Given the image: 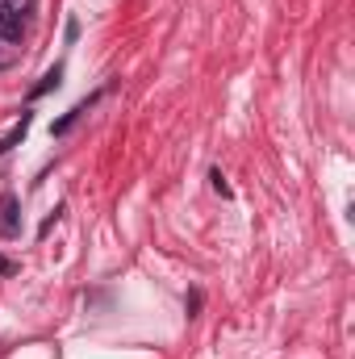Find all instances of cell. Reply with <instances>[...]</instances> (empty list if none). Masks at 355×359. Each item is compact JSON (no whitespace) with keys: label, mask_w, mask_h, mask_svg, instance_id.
I'll use <instances>...</instances> for the list:
<instances>
[{"label":"cell","mask_w":355,"mask_h":359,"mask_svg":"<svg viewBox=\"0 0 355 359\" xmlns=\"http://www.w3.org/2000/svg\"><path fill=\"white\" fill-rule=\"evenodd\" d=\"M213 188H217V192H222V196H230V184H226V176H222V172H213Z\"/></svg>","instance_id":"3"},{"label":"cell","mask_w":355,"mask_h":359,"mask_svg":"<svg viewBox=\"0 0 355 359\" xmlns=\"http://www.w3.org/2000/svg\"><path fill=\"white\" fill-rule=\"evenodd\" d=\"M0 38L4 42H21V13L13 4H0Z\"/></svg>","instance_id":"1"},{"label":"cell","mask_w":355,"mask_h":359,"mask_svg":"<svg viewBox=\"0 0 355 359\" xmlns=\"http://www.w3.org/2000/svg\"><path fill=\"white\" fill-rule=\"evenodd\" d=\"M0 271H13V268H8V259H0Z\"/></svg>","instance_id":"4"},{"label":"cell","mask_w":355,"mask_h":359,"mask_svg":"<svg viewBox=\"0 0 355 359\" xmlns=\"http://www.w3.org/2000/svg\"><path fill=\"white\" fill-rule=\"evenodd\" d=\"M59 76H63V72H59V67H55V72H46V76H42V84H38V88H34V96H42V92L59 88Z\"/></svg>","instance_id":"2"}]
</instances>
